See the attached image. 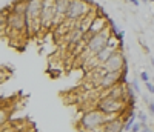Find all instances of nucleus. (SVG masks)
Segmentation results:
<instances>
[{
  "label": "nucleus",
  "mask_w": 154,
  "mask_h": 132,
  "mask_svg": "<svg viewBox=\"0 0 154 132\" xmlns=\"http://www.w3.org/2000/svg\"><path fill=\"white\" fill-rule=\"evenodd\" d=\"M16 130H19V129H11V128H5V126H2V132H16Z\"/></svg>",
  "instance_id": "nucleus-17"
},
{
  "label": "nucleus",
  "mask_w": 154,
  "mask_h": 132,
  "mask_svg": "<svg viewBox=\"0 0 154 132\" xmlns=\"http://www.w3.org/2000/svg\"><path fill=\"white\" fill-rule=\"evenodd\" d=\"M126 104L128 101L126 100H122V98H112V97H108V95H102L97 101V108L105 112L106 115H116V114H122L125 109H126Z\"/></svg>",
  "instance_id": "nucleus-3"
},
{
  "label": "nucleus",
  "mask_w": 154,
  "mask_h": 132,
  "mask_svg": "<svg viewBox=\"0 0 154 132\" xmlns=\"http://www.w3.org/2000/svg\"><path fill=\"white\" fill-rule=\"evenodd\" d=\"M142 132H154V130L149 129V128L146 126V123H142Z\"/></svg>",
  "instance_id": "nucleus-16"
},
{
  "label": "nucleus",
  "mask_w": 154,
  "mask_h": 132,
  "mask_svg": "<svg viewBox=\"0 0 154 132\" xmlns=\"http://www.w3.org/2000/svg\"><path fill=\"white\" fill-rule=\"evenodd\" d=\"M140 129H142V123H134L131 132H140Z\"/></svg>",
  "instance_id": "nucleus-13"
},
{
  "label": "nucleus",
  "mask_w": 154,
  "mask_h": 132,
  "mask_svg": "<svg viewBox=\"0 0 154 132\" xmlns=\"http://www.w3.org/2000/svg\"><path fill=\"white\" fill-rule=\"evenodd\" d=\"M105 72H122L126 69V58L122 49H117L114 54L100 66Z\"/></svg>",
  "instance_id": "nucleus-7"
},
{
  "label": "nucleus",
  "mask_w": 154,
  "mask_h": 132,
  "mask_svg": "<svg viewBox=\"0 0 154 132\" xmlns=\"http://www.w3.org/2000/svg\"><path fill=\"white\" fill-rule=\"evenodd\" d=\"M6 26L8 29L12 31L14 34H23L28 32V25H26V14L22 12H16V11H8L6 12Z\"/></svg>",
  "instance_id": "nucleus-5"
},
{
  "label": "nucleus",
  "mask_w": 154,
  "mask_h": 132,
  "mask_svg": "<svg viewBox=\"0 0 154 132\" xmlns=\"http://www.w3.org/2000/svg\"><path fill=\"white\" fill-rule=\"evenodd\" d=\"M137 118H139L140 123H146V114L145 112H142V111L137 112Z\"/></svg>",
  "instance_id": "nucleus-11"
},
{
  "label": "nucleus",
  "mask_w": 154,
  "mask_h": 132,
  "mask_svg": "<svg viewBox=\"0 0 154 132\" xmlns=\"http://www.w3.org/2000/svg\"><path fill=\"white\" fill-rule=\"evenodd\" d=\"M114 32H111V26H108V28H105L103 31H100L94 35L89 37V40L86 42V49L91 52V54H97V52H100L103 48H106L109 38Z\"/></svg>",
  "instance_id": "nucleus-4"
},
{
  "label": "nucleus",
  "mask_w": 154,
  "mask_h": 132,
  "mask_svg": "<svg viewBox=\"0 0 154 132\" xmlns=\"http://www.w3.org/2000/svg\"><path fill=\"white\" fill-rule=\"evenodd\" d=\"M116 51H117V49H114L112 46H109V45H106V48H103V49H102L100 52H97V54H96V60H97V63H99V66H102V64H103L112 54H114V52Z\"/></svg>",
  "instance_id": "nucleus-10"
},
{
  "label": "nucleus",
  "mask_w": 154,
  "mask_h": 132,
  "mask_svg": "<svg viewBox=\"0 0 154 132\" xmlns=\"http://www.w3.org/2000/svg\"><path fill=\"white\" fill-rule=\"evenodd\" d=\"M148 111H149L151 115H154V101H149L148 103Z\"/></svg>",
  "instance_id": "nucleus-15"
},
{
  "label": "nucleus",
  "mask_w": 154,
  "mask_h": 132,
  "mask_svg": "<svg viewBox=\"0 0 154 132\" xmlns=\"http://www.w3.org/2000/svg\"><path fill=\"white\" fill-rule=\"evenodd\" d=\"M125 74H126V69L122 71V72H103L102 77L99 78L97 86L105 91V89H109V88L119 85V83H126Z\"/></svg>",
  "instance_id": "nucleus-8"
},
{
  "label": "nucleus",
  "mask_w": 154,
  "mask_h": 132,
  "mask_svg": "<svg viewBox=\"0 0 154 132\" xmlns=\"http://www.w3.org/2000/svg\"><path fill=\"white\" fill-rule=\"evenodd\" d=\"M123 126H125V122L122 118H108V122L105 123L102 132H123Z\"/></svg>",
  "instance_id": "nucleus-9"
},
{
  "label": "nucleus",
  "mask_w": 154,
  "mask_h": 132,
  "mask_svg": "<svg viewBox=\"0 0 154 132\" xmlns=\"http://www.w3.org/2000/svg\"><path fill=\"white\" fill-rule=\"evenodd\" d=\"M108 118H109V115H106L99 108H96V109H91V111H88L82 115L80 126L86 132H102L105 123L108 122Z\"/></svg>",
  "instance_id": "nucleus-2"
},
{
  "label": "nucleus",
  "mask_w": 154,
  "mask_h": 132,
  "mask_svg": "<svg viewBox=\"0 0 154 132\" xmlns=\"http://www.w3.org/2000/svg\"><path fill=\"white\" fill-rule=\"evenodd\" d=\"M140 78H142V82H143V83L149 82V75H148L145 71H142V72H140Z\"/></svg>",
  "instance_id": "nucleus-12"
},
{
  "label": "nucleus",
  "mask_w": 154,
  "mask_h": 132,
  "mask_svg": "<svg viewBox=\"0 0 154 132\" xmlns=\"http://www.w3.org/2000/svg\"><path fill=\"white\" fill-rule=\"evenodd\" d=\"M89 6H91L89 0H71V5H69L68 14H66V20L77 22V20L83 19L85 16H88L93 11Z\"/></svg>",
  "instance_id": "nucleus-6"
},
{
  "label": "nucleus",
  "mask_w": 154,
  "mask_h": 132,
  "mask_svg": "<svg viewBox=\"0 0 154 132\" xmlns=\"http://www.w3.org/2000/svg\"><path fill=\"white\" fill-rule=\"evenodd\" d=\"M45 0H26V25H28V34H35L42 26V12H43Z\"/></svg>",
  "instance_id": "nucleus-1"
},
{
  "label": "nucleus",
  "mask_w": 154,
  "mask_h": 132,
  "mask_svg": "<svg viewBox=\"0 0 154 132\" xmlns=\"http://www.w3.org/2000/svg\"><path fill=\"white\" fill-rule=\"evenodd\" d=\"M131 86H133V89H134L136 92H139V85H137V82H136V80L131 83Z\"/></svg>",
  "instance_id": "nucleus-18"
},
{
  "label": "nucleus",
  "mask_w": 154,
  "mask_h": 132,
  "mask_svg": "<svg viewBox=\"0 0 154 132\" xmlns=\"http://www.w3.org/2000/svg\"><path fill=\"white\" fill-rule=\"evenodd\" d=\"M145 86H146L148 92H151V94H154V85H152L151 82H146V83H145Z\"/></svg>",
  "instance_id": "nucleus-14"
}]
</instances>
